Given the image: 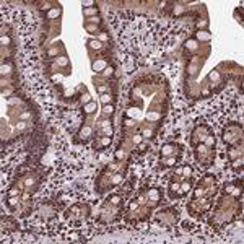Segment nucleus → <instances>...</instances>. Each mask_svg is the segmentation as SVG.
I'll use <instances>...</instances> for the list:
<instances>
[{"mask_svg": "<svg viewBox=\"0 0 244 244\" xmlns=\"http://www.w3.org/2000/svg\"><path fill=\"white\" fill-rule=\"evenodd\" d=\"M146 197L151 198L153 203H158V200H161V194H160V190H158V189H151V190H148Z\"/></svg>", "mask_w": 244, "mask_h": 244, "instance_id": "39448f33", "label": "nucleus"}, {"mask_svg": "<svg viewBox=\"0 0 244 244\" xmlns=\"http://www.w3.org/2000/svg\"><path fill=\"white\" fill-rule=\"evenodd\" d=\"M181 195H182V192H181V182H178V181H171V182H169V197L178 198Z\"/></svg>", "mask_w": 244, "mask_h": 244, "instance_id": "f257e3e1", "label": "nucleus"}, {"mask_svg": "<svg viewBox=\"0 0 244 244\" xmlns=\"http://www.w3.org/2000/svg\"><path fill=\"white\" fill-rule=\"evenodd\" d=\"M192 184H194L192 178H186V179L182 181V182H181V192H182V195H184V194H187V192H190Z\"/></svg>", "mask_w": 244, "mask_h": 244, "instance_id": "7ed1b4c3", "label": "nucleus"}, {"mask_svg": "<svg viewBox=\"0 0 244 244\" xmlns=\"http://www.w3.org/2000/svg\"><path fill=\"white\" fill-rule=\"evenodd\" d=\"M203 142H205L203 145H205L207 148H212V146H215V137H213V135H208V137L203 140Z\"/></svg>", "mask_w": 244, "mask_h": 244, "instance_id": "f8f14e48", "label": "nucleus"}, {"mask_svg": "<svg viewBox=\"0 0 244 244\" xmlns=\"http://www.w3.org/2000/svg\"><path fill=\"white\" fill-rule=\"evenodd\" d=\"M101 103H103V104L109 103V104H111V103H112V96L107 94V93H106V94H101Z\"/></svg>", "mask_w": 244, "mask_h": 244, "instance_id": "4468645a", "label": "nucleus"}, {"mask_svg": "<svg viewBox=\"0 0 244 244\" xmlns=\"http://www.w3.org/2000/svg\"><path fill=\"white\" fill-rule=\"evenodd\" d=\"M70 239L72 241H82V234L80 233H70Z\"/></svg>", "mask_w": 244, "mask_h": 244, "instance_id": "f3484780", "label": "nucleus"}, {"mask_svg": "<svg viewBox=\"0 0 244 244\" xmlns=\"http://www.w3.org/2000/svg\"><path fill=\"white\" fill-rule=\"evenodd\" d=\"M205 192H207V189H205V187H200V186H198L197 189H195V192H194V198H198V197L205 195Z\"/></svg>", "mask_w": 244, "mask_h": 244, "instance_id": "ddd939ff", "label": "nucleus"}, {"mask_svg": "<svg viewBox=\"0 0 244 244\" xmlns=\"http://www.w3.org/2000/svg\"><path fill=\"white\" fill-rule=\"evenodd\" d=\"M83 13L86 15V16H88V15H94V13H98V8H96V7H93V8H85Z\"/></svg>", "mask_w": 244, "mask_h": 244, "instance_id": "dca6fc26", "label": "nucleus"}, {"mask_svg": "<svg viewBox=\"0 0 244 244\" xmlns=\"http://www.w3.org/2000/svg\"><path fill=\"white\" fill-rule=\"evenodd\" d=\"M182 176H186V178H190L192 176V166H182Z\"/></svg>", "mask_w": 244, "mask_h": 244, "instance_id": "2eb2a0df", "label": "nucleus"}, {"mask_svg": "<svg viewBox=\"0 0 244 244\" xmlns=\"http://www.w3.org/2000/svg\"><path fill=\"white\" fill-rule=\"evenodd\" d=\"M176 163H178V156H174V155H171V156H164V160H163V163H161V168L174 166Z\"/></svg>", "mask_w": 244, "mask_h": 244, "instance_id": "20e7f679", "label": "nucleus"}, {"mask_svg": "<svg viewBox=\"0 0 244 244\" xmlns=\"http://www.w3.org/2000/svg\"><path fill=\"white\" fill-rule=\"evenodd\" d=\"M236 156H239V148H238V150H231V151H230V158H231V160H234Z\"/></svg>", "mask_w": 244, "mask_h": 244, "instance_id": "a211bd4d", "label": "nucleus"}, {"mask_svg": "<svg viewBox=\"0 0 244 244\" xmlns=\"http://www.w3.org/2000/svg\"><path fill=\"white\" fill-rule=\"evenodd\" d=\"M88 47H90V49L99 50V49H103V42L98 41V39H90V41H88Z\"/></svg>", "mask_w": 244, "mask_h": 244, "instance_id": "423d86ee", "label": "nucleus"}, {"mask_svg": "<svg viewBox=\"0 0 244 244\" xmlns=\"http://www.w3.org/2000/svg\"><path fill=\"white\" fill-rule=\"evenodd\" d=\"M178 150H181L179 145H176V143H166V145L161 148L160 155H161V156H171V155H174Z\"/></svg>", "mask_w": 244, "mask_h": 244, "instance_id": "f03ea898", "label": "nucleus"}, {"mask_svg": "<svg viewBox=\"0 0 244 244\" xmlns=\"http://www.w3.org/2000/svg\"><path fill=\"white\" fill-rule=\"evenodd\" d=\"M112 114H114V106H112V104H104L103 116H112Z\"/></svg>", "mask_w": 244, "mask_h": 244, "instance_id": "9d476101", "label": "nucleus"}, {"mask_svg": "<svg viewBox=\"0 0 244 244\" xmlns=\"http://www.w3.org/2000/svg\"><path fill=\"white\" fill-rule=\"evenodd\" d=\"M121 200H122L121 195H109V197H107L109 205H119V203H121Z\"/></svg>", "mask_w": 244, "mask_h": 244, "instance_id": "1a4fd4ad", "label": "nucleus"}, {"mask_svg": "<svg viewBox=\"0 0 244 244\" xmlns=\"http://www.w3.org/2000/svg\"><path fill=\"white\" fill-rule=\"evenodd\" d=\"M7 203H8L10 208H16V207H18V203H20V198L18 197H12V198H8V200H7Z\"/></svg>", "mask_w": 244, "mask_h": 244, "instance_id": "9b49d317", "label": "nucleus"}, {"mask_svg": "<svg viewBox=\"0 0 244 244\" xmlns=\"http://www.w3.org/2000/svg\"><path fill=\"white\" fill-rule=\"evenodd\" d=\"M83 109H85V114H91V112L96 111V103H94V101H90L88 104H85Z\"/></svg>", "mask_w": 244, "mask_h": 244, "instance_id": "6e6552de", "label": "nucleus"}, {"mask_svg": "<svg viewBox=\"0 0 244 244\" xmlns=\"http://www.w3.org/2000/svg\"><path fill=\"white\" fill-rule=\"evenodd\" d=\"M212 38V34L207 31V30H200L197 31V39H202V41H208V39Z\"/></svg>", "mask_w": 244, "mask_h": 244, "instance_id": "0eeeda50", "label": "nucleus"}, {"mask_svg": "<svg viewBox=\"0 0 244 244\" xmlns=\"http://www.w3.org/2000/svg\"><path fill=\"white\" fill-rule=\"evenodd\" d=\"M8 194H10V195H20V189H12Z\"/></svg>", "mask_w": 244, "mask_h": 244, "instance_id": "6ab92c4d", "label": "nucleus"}]
</instances>
